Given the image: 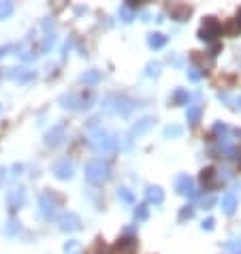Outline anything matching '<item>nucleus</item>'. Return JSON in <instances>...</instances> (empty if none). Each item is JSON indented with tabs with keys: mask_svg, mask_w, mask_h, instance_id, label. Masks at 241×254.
<instances>
[{
	"mask_svg": "<svg viewBox=\"0 0 241 254\" xmlns=\"http://www.w3.org/2000/svg\"><path fill=\"white\" fill-rule=\"evenodd\" d=\"M88 143L92 145L94 152H98V154H111L117 148L113 135L103 126H96V124H92V126L88 128Z\"/></svg>",
	"mask_w": 241,
	"mask_h": 254,
	"instance_id": "obj_1",
	"label": "nucleus"
},
{
	"mask_svg": "<svg viewBox=\"0 0 241 254\" xmlns=\"http://www.w3.org/2000/svg\"><path fill=\"white\" fill-rule=\"evenodd\" d=\"M109 180H111V169L105 160L94 158L85 165V182L88 184H92V186H103V184Z\"/></svg>",
	"mask_w": 241,
	"mask_h": 254,
	"instance_id": "obj_2",
	"label": "nucleus"
},
{
	"mask_svg": "<svg viewBox=\"0 0 241 254\" xmlns=\"http://www.w3.org/2000/svg\"><path fill=\"white\" fill-rule=\"evenodd\" d=\"M94 102V94L92 92H68V94H62L60 96V105L64 109H73V111H81V109H88L92 107Z\"/></svg>",
	"mask_w": 241,
	"mask_h": 254,
	"instance_id": "obj_3",
	"label": "nucleus"
},
{
	"mask_svg": "<svg viewBox=\"0 0 241 254\" xmlns=\"http://www.w3.org/2000/svg\"><path fill=\"white\" fill-rule=\"evenodd\" d=\"M135 107H137V102L130 101V99H126V96H109V99L105 101L103 109L107 113H115V116L126 118V116H130Z\"/></svg>",
	"mask_w": 241,
	"mask_h": 254,
	"instance_id": "obj_4",
	"label": "nucleus"
},
{
	"mask_svg": "<svg viewBox=\"0 0 241 254\" xmlns=\"http://www.w3.org/2000/svg\"><path fill=\"white\" fill-rule=\"evenodd\" d=\"M222 34V24L216 17H205L201 30H199V39L201 41H216Z\"/></svg>",
	"mask_w": 241,
	"mask_h": 254,
	"instance_id": "obj_5",
	"label": "nucleus"
},
{
	"mask_svg": "<svg viewBox=\"0 0 241 254\" xmlns=\"http://www.w3.org/2000/svg\"><path fill=\"white\" fill-rule=\"evenodd\" d=\"M39 212L45 220H51L56 218V212H58V199L53 197L51 192H43L39 197Z\"/></svg>",
	"mask_w": 241,
	"mask_h": 254,
	"instance_id": "obj_6",
	"label": "nucleus"
},
{
	"mask_svg": "<svg viewBox=\"0 0 241 254\" xmlns=\"http://www.w3.org/2000/svg\"><path fill=\"white\" fill-rule=\"evenodd\" d=\"M58 226L64 233H75V231L81 229V218H79L75 212H64L58 216Z\"/></svg>",
	"mask_w": 241,
	"mask_h": 254,
	"instance_id": "obj_7",
	"label": "nucleus"
},
{
	"mask_svg": "<svg viewBox=\"0 0 241 254\" xmlns=\"http://www.w3.org/2000/svg\"><path fill=\"white\" fill-rule=\"evenodd\" d=\"M175 190L179 194H186L188 199H196V194H199V190H196V186H194V180H192L190 175H186V173L177 175V180H175Z\"/></svg>",
	"mask_w": 241,
	"mask_h": 254,
	"instance_id": "obj_8",
	"label": "nucleus"
},
{
	"mask_svg": "<svg viewBox=\"0 0 241 254\" xmlns=\"http://www.w3.org/2000/svg\"><path fill=\"white\" fill-rule=\"evenodd\" d=\"M51 173L58 177V180H71L75 175V165L68 158H60L51 165Z\"/></svg>",
	"mask_w": 241,
	"mask_h": 254,
	"instance_id": "obj_9",
	"label": "nucleus"
},
{
	"mask_svg": "<svg viewBox=\"0 0 241 254\" xmlns=\"http://www.w3.org/2000/svg\"><path fill=\"white\" fill-rule=\"evenodd\" d=\"M64 135H66V124L64 122L53 124L45 135V145H49V148H58V145L64 141Z\"/></svg>",
	"mask_w": 241,
	"mask_h": 254,
	"instance_id": "obj_10",
	"label": "nucleus"
},
{
	"mask_svg": "<svg viewBox=\"0 0 241 254\" xmlns=\"http://www.w3.org/2000/svg\"><path fill=\"white\" fill-rule=\"evenodd\" d=\"M26 203V188L24 186H13L11 190L7 192V205L11 212H15V209L24 207Z\"/></svg>",
	"mask_w": 241,
	"mask_h": 254,
	"instance_id": "obj_11",
	"label": "nucleus"
},
{
	"mask_svg": "<svg viewBox=\"0 0 241 254\" xmlns=\"http://www.w3.org/2000/svg\"><path fill=\"white\" fill-rule=\"evenodd\" d=\"M154 122H156V120H154L152 116H145V118H141V120H139V122L135 124V126L130 128V133H128V137H130V139H139V137H143V135H145V133H149V131H152Z\"/></svg>",
	"mask_w": 241,
	"mask_h": 254,
	"instance_id": "obj_12",
	"label": "nucleus"
},
{
	"mask_svg": "<svg viewBox=\"0 0 241 254\" xmlns=\"http://www.w3.org/2000/svg\"><path fill=\"white\" fill-rule=\"evenodd\" d=\"M7 77L13 79V82H32V79L36 77L34 71H28V68L24 67H17V68H7Z\"/></svg>",
	"mask_w": 241,
	"mask_h": 254,
	"instance_id": "obj_13",
	"label": "nucleus"
},
{
	"mask_svg": "<svg viewBox=\"0 0 241 254\" xmlns=\"http://www.w3.org/2000/svg\"><path fill=\"white\" fill-rule=\"evenodd\" d=\"M15 51H17V56L24 62L34 60V58L39 56V53H36L39 50H36V47H30V41H24V43H19V45H15Z\"/></svg>",
	"mask_w": 241,
	"mask_h": 254,
	"instance_id": "obj_14",
	"label": "nucleus"
},
{
	"mask_svg": "<svg viewBox=\"0 0 241 254\" xmlns=\"http://www.w3.org/2000/svg\"><path fill=\"white\" fill-rule=\"evenodd\" d=\"M201 184L205 190H213L218 186V180H216V169L213 167H207V169L201 171Z\"/></svg>",
	"mask_w": 241,
	"mask_h": 254,
	"instance_id": "obj_15",
	"label": "nucleus"
},
{
	"mask_svg": "<svg viewBox=\"0 0 241 254\" xmlns=\"http://www.w3.org/2000/svg\"><path fill=\"white\" fill-rule=\"evenodd\" d=\"M137 250V241L132 237H124L115 244V254H135Z\"/></svg>",
	"mask_w": 241,
	"mask_h": 254,
	"instance_id": "obj_16",
	"label": "nucleus"
},
{
	"mask_svg": "<svg viewBox=\"0 0 241 254\" xmlns=\"http://www.w3.org/2000/svg\"><path fill=\"white\" fill-rule=\"evenodd\" d=\"M220 205H222V212L224 214H235V209H237V197H235V192H226L222 197V201H220Z\"/></svg>",
	"mask_w": 241,
	"mask_h": 254,
	"instance_id": "obj_17",
	"label": "nucleus"
},
{
	"mask_svg": "<svg viewBox=\"0 0 241 254\" xmlns=\"http://www.w3.org/2000/svg\"><path fill=\"white\" fill-rule=\"evenodd\" d=\"M145 197H147V203H154V205H162L164 203V192H162V188L160 186H149Z\"/></svg>",
	"mask_w": 241,
	"mask_h": 254,
	"instance_id": "obj_18",
	"label": "nucleus"
},
{
	"mask_svg": "<svg viewBox=\"0 0 241 254\" xmlns=\"http://www.w3.org/2000/svg\"><path fill=\"white\" fill-rule=\"evenodd\" d=\"M135 15H137V4L135 2H126L120 7V19L124 21V24L135 19Z\"/></svg>",
	"mask_w": 241,
	"mask_h": 254,
	"instance_id": "obj_19",
	"label": "nucleus"
},
{
	"mask_svg": "<svg viewBox=\"0 0 241 254\" xmlns=\"http://www.w3.org/2000/svg\"><path fill=\"white\" fill-rule=\"evenodd\" d=\"M203 116V107L201 105H188V109H186V120H188V124H192V126H196Z\"/></svg>",
	"mask_w": 241,
	"mask_h": 254,
	"instance_id": "obj_20",
	"label": "nucleus"
},
{
	"mask_svg": "<svg viewBox=\"0 0 241 254\" xmlns=\"http://www.w3.org/2000/svg\"><path fill=\"white\" fill-rule=\"evenodd\" d=\"M147 45L152 47V50H160V47L167 45V36H164L162 32H152V34L147 36Z\"/></svg>",
	"mask_w": 241,
	"mask_h": 254,
	"instance_id": "obj_21",
	"label": "nucleus"
},
{
	"mask_svg": "<svg viewBox=\"0 0 241 254\" xmlns=\"http://www.w3.org/2000/svg\"><path fill=\"white\" fill-rule=\"evenodd\" d=\"M103 79V75H100V71H85L81 77H79V82L85 84V85H96Z\"/></svg>",
	"mask_w": 241,
	"mask_h": 254,
	"instance_id": "obj_22",
	"label": "nucleus"
},
{
	"mask_svg": "<svg viewBox=\"0 0 241 254\" xmlns=\"http://www.w3.org/2000/svg\"><path fill=\"white\" fill-rule=\"evenodd\" d=\"M171 15H173L177 21H184V19H188V15H190V7H184V4H173V7H171Z\"/></svg>",
	"mask_w": 241,
	"mask_h": 254,
	"instance_id": "obj_23",
	"label": "nucleus"
},
{
	"mask_svg": "<svg viewBox=\"0 0 241 254\" xmlns=\"http://www.w3.org/2000/svg\"><path fill=\"white\" fill-rule=\"evenodd\" d=\"M117 199H120L122 203H128V205H135V192L130 190V188H126V186H122L120 190H117Z\"/></svg>",
	"mask_w": 241,
	"mask_h": 254,
	"instance_id": "obj_24",
	"label": "nucleus"
},
{
	"mask_svg": "<svg viewBox=\"0 0 241 254\" xmlns=\"http://www.w3.org/2000/svg\"><path fill=\"white\" fill-rule=\"evenodd\" d=\"M218 99L226 102V105L231 107V109L241 111V96H228V94H222V92H220V94H218Z\"/></svg>",
	"mask_w": 241,
	"mask_h": 254,
	"instance_id": "obj_25",
	"label": "nucleus"
},
{
	"mask_svg": "<svg viewBox=\"0 0 241 254\" xmlns=\"http://www.w3.org/2000/svg\"><path fill=\"white\" fill-rule=\"evenodd\" d=\"M162 135L167 139H175V137H181V135H184V128H181L179 124H169V126L162 131Z\"/></svg>",
	"mask_w": 241,
	"mask_h": 254,
	"instance_id": "obj_26",
	"label": "nucleus"
},
{
	"mask_svg": "<svg viewBox=\"0 0 241 254\" xmlns=\"http://www.w3.org/2000/svg\"><path fill=\"white\" fill-rule=\"evenodd\" d=\"M188 99H190V94L186 90H175L173 94H171V102H173V105H186Z\"/></svg>",
	"mask_w": 241,
	"mask_h": 254,
	"instance_id": "obj_27",
	"label": "nucleus"
},
{
	"mask_svg": "<svg viewBox=\"0 0 241 254\" xmlns=\"http://www.w3.org/2000/svg\"><path fill=\"white\" fill-rule=\"evenodd\" d=\"M15 11V4L11 2V0H4V2H0V19H7L13 15Z\"/></svg>",
	"mask_w": 241,
	"mask_h": 254,
	"instance_id": "obj_28",
	"label": "nucleus"
},
{
	"mask_svg": "<svg viewBox=\"0 0 241 254\" xmlns=\"http://www.w3.org/2000/svg\"><path fill=\"white\" fill-rule=\"evenodd\" d=\"M64 254H81V241L71 239L64 244Z\"/></svg>",
	"mask_w": 241,
	"mask_h": 254,
	"instance_id": "obj_29",
	"label": "nucleus"
},
{
	"mask_svg": "<svg viewBox=\"0 0 241 254\" xmlns=\"http://www.w3.org/2000/svg\"><path fill=\"white\" fill-rule=\"evenodd\" d=\"M224 250L228 254H241V239H228L224 244Z\"/></svg>",
	"mask_w": 241,
	"mask_h": 254,
	"instance_id": "obj_30",
	"label": "nucleus"
},
{
	"mask_svg": "<svg viewBox=\"0 0 241 254\" xmlns=\"http://www.w3.org/2000/svg\"><path fill=\"white\" fill-rule=\"evenodd\" d=\"M147 216H149V207H147V205H137V209H135V220H137V222L147 220Z\"/></svg>",
	"mask_w": 241,
	"mask_h": 254,
	"instance_id": "obj_31",
	"label": "nucleus"
},
{
	"mask_svg": "<svg viewBox=\"0 0 241 254\" xmlns=\"http://www.w3.org/2000/svg\"><path fill=\"white\" fill-rule=\"evenodd\" d=\"M115 143L120 145L122 150H130V148H132V139L128 137V135H117V137H115Z\"/></svg>",
	"mask_w": 241,
	"mask_h": 254,
	"instance_id": "obj_32",
	"label": "nucleus"
},
{
	"mask_svg": "<svg viewBox=\"0 0 241 254\" xmlns=\"http://www.w3.org/2000/svg\"><path fill=\"white\" fill-rule=\"evenodd\" d=\"M160 68H162V67H160V62H149L145 67V75H147V77H158Z\"/></svg>",
	"mask_w": 241,
	"mask_h": 254,
	"instance_id": "obj_33",
	"label": "nucleus"
},
{
	"mask_svg": "<svg viewBox=\"0 0 241 254\" xmlns=\"http://www.w3.org/2000/svg\"><path fill=\"white\" fill-rule=\"evenodd\" d=\"M4 231H7V235H17L21 231V226H19V222H15V220H9L7 226H4Z\"/></svg>",
	"mask_w": 241,
	"mask_h": 254,
	"instance_id": "obj_34",
	"label": "nucleus"
},
{
	"mask_svg": "<svg viewBox=\"0 0 241 254\" xmlns=\"http://www.w3.org/2000/svg\"><path fill=\"white\" fill-rule=\"evenodd\" d=\"M186 73H188V79H190V82H199V79L203 77V71H201V68H194V67L188 68Z\"/></svg>",
	"mask_w": 241,
	"mask_h": 254,
	"instance_id": "obj_35",
	"label": "nucleus"
},
{
	"mask_svg": "<svg viewBox=\"0 0 241 254\" xmlns=\"http://www.w3.org/2000/svg\"><path fill=\"white\" fill-rule=\"evenodd\" d=\"M192 216H194V207H192V205H186V207L179 212V220H186V218L190 220Z\"/></svg>",
	"mask_w": 241,
	"mask_h": 254,
	"instance_id": "obj_36",
	"label": "nucleus"
},
{
	"mask_svg": "<svg viewBox=\"0 0 241 254\" xmlns=\"http://www.w3.org/2000/svg\"><path fill=\"white\" fill-rule=\"evenodd\" d=\"M213 224H216V220H213V218H207V220H203L201 229H203V231H213Z\"/></svg>",
	"mask_w": 241,
	"mask_h": 254,
	"instance_id": "obj_37",
	"label": "nucleus"
},
{
	"mask_svg": "<svg viewBox=\"0 0 241 254\" xmlns=\"http://www.w3.org/2000/svg\"><path fill=\"white\" fill-rule=\"evenodd\" d=\"M216 203V197H207L203 199V209H211V205Z\"/></svg>",
	"mask_w": 241,
	"mask_h": 254,
	"instance_id": "obj_38",
	"label": "nucleus"
},
{
	"mask_svg": "<svg viewBox=\"0 0 241 254\" xmlns=\"http://www.w3.org/2000/svg\"><path fill=\"white\" fill-rule=\"evenodd\" d=\"M11 50V47L9 45H2V47H0V58H4V56H7V51Z\"/></svg>",
	"mask_w": 241,
	"mask_h": 254,
	"instance_id": "obj_39",
	"label": "nucleus"
},
{
	"mask_svg": "<svg viewBox=\"0 0 241 254\" xmlns=\"http://www.w3.org/2000/svg\"><path fill=\"white\" fill-rule=\"evenodd\" d=\"M4 180H7V171L0 167V184H4Z\"/></svg>",
	"mask_w": 241,
	"mask_h": 254,
	"instance_id": "obj_40",
	"label": "nucleus"
},
{
	"mask_svg": "<svg viewBox=\"0 0 241 254\" xmlns=\"http://www.w3.org/2000/svg\"><path fill=\"white\" fill-rule=\"evenodd\" d=\"M173 64H175V67H181V58L175 56V58H173Z\"/></svg>",
	"mask_w": 241,
	"mask_h": 254,
	"instance_id": "obj_41",
	"label": "nucleus"
},
{
	"mask_svg": "<svg viewBox=\"0 0 241 254\" xmlns=\"http://www.w3.org/2000/svg\"><path fill=\"white\" fill-rule=\"evenodd\" d=\"M237 26H239V30H241V11H239V15H237Z\"/></svg>",
	"mask_w": 241,
	"mask_h": 254,
	"instance_id": "obj_42",
	"label": "nucleus"
},
{
	"mask_svg": "<svg viewBox=\"0 0 241 254\" xmlns=\"http://www.w3.org/2000/svg\"><path fill=\"white\" fill-rule=\"evenodd\" d=\"M0 111H2V107H0Z\"/></svg>",
	"mask_w": 241,
	"mask_h": 254,
	"instance_id": "obj_43",
	"label": "nucleus"
}]
</instances>
